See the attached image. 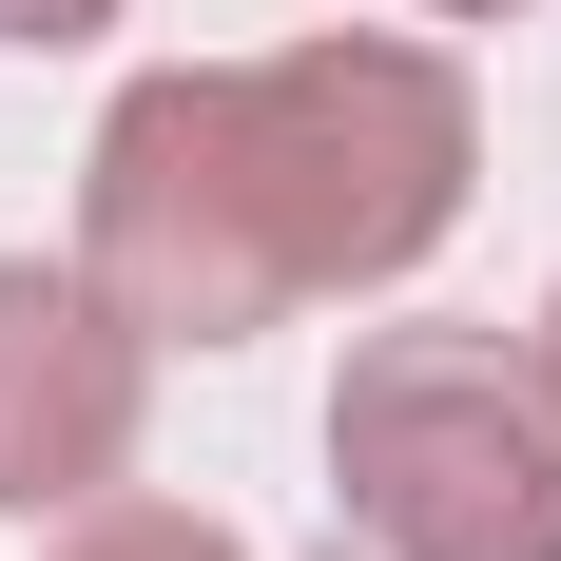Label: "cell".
Instances as JSON below:
<instances>
[{
  "label": "cell",
  "instance_id": "1",
  "mask_svg": "<svg viewBox=\"0 0 561 561\" xmlns=\"http://www.w3.org/2000/svg\"><path fill=\"white\" fill-rule=\"evenodd\" d=\"M484 116L426 39H290V58H174L78 156V272L136 348H252L310 290H388L446 252Z\"/></svg>",
  "mask_w": 561,
  "mask_h": 561
},
{
  "label": "cell",
  "instance_id": "2",
  "mask_svg": "<svg viewBox=\"0 0 561 561\" xmlns=\"http://www.w3.org/2000/svg\"><path fill=\"white\" fill-rule=\"evenodd\" d=\"M330 504L368 561H561V368L504 330H368L330 388Z\"/></svg>",
  "mask_w": 561,
  "mask_h": 561
},
{
  "label": "cell",
  "instance_id": "3",
  "mask_svg": "<svg viewBox=\"0 0 561 561\" xmlns=\"http://www.w3.org/2000/svg\"><path fill=\"white\" fill-rule=\"evenodd\" d=\"M136 465V330L98 272H0V504H98Z\"/></svg>",
  "mask_w": 561,
  "mask_h": 561
},
{
  "label": "cell",
  "instance_id": "4",
  "mask_svg": "<svg viewBox=\"0 0 561 561\" xmlns=\"http://www.w3.org/2000/svg\"><path fill=\"white\" fill-rule=\"evenodd\" d=\"M58 561H252V542H232V523H194V504H116V484H98Z\"/></svg>",
  "mask_w": 561,
  "mask_h": 561
},
{
  "label": "cell",
  "instance_id": "5",
  "mask_svg": "<svg viewBox=\"0 0 561 561\" xmlns=\"http://www.w3.org/2000/svg\"><path fill=\"white\" fill-rule=\"evenodd\" d=\"M98 20H116V0H0V39H20V58H58V39H98Z\"/></svg>",
  "mask_w": 561,
  "mask_h": 561
},
{
  "label": "cell",
  "instance_id": "6",
  "mask_svg": "<svg viewBox=\"0 0 561 561\" xmlns=\"http://www.w3.org/2000/svg\"><path fill=\"white\" fill-rule=\"evenodd\" d=\"M426 20H523V0H426Z\"/></svg>",
  "mask_w": 561,
  "mask_h": 561
},
{
  "label": "cell",
  "instance_id": "7",
  "mask_svg": "<svg viewBox=\"0 0 561 561\" xmlns=\"http://www.w3.org/2000/svg\"><path fill=\"white\" fill-rule=\"evenodd\" d=\"M542 368H561V310H542Z\"/></svg>",
  "mask_w": 561,
  "mask_h": 561
}]
</instances>
